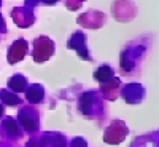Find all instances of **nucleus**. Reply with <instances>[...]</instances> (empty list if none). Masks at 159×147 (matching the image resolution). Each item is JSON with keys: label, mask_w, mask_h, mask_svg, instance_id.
<instances>
[{"label": "nucleus", "mask_w": 159, "mask_h": 147, "mask_svg": "<svg viewBox=\"0 0 159 147\" xmlns=\"http://www.w3.org/2000/svg\"><path fill=\"white\" fill-rule=\"evenodd\" d=\"M54 53V42L48 37H38L34 42V61L35 62H45L52 56Z\"/></svg>", "instance_id": "1"}, {"label": "nucleus", "mask_w": 159, "mask_h": 147, "mask_svg": "<svg viewBox=\"0 0 159 147\" xmlns=\"http://www.w3.org/2000/svg\"><path fill=\"white\" fill-rule=\"evenodd\" d=\"M25 53H27V43H25L24 40H18V42H15L8 50V62L13 64V62L21 61Z\"/></svg>", "instance_id": "2"}]
</instances>
